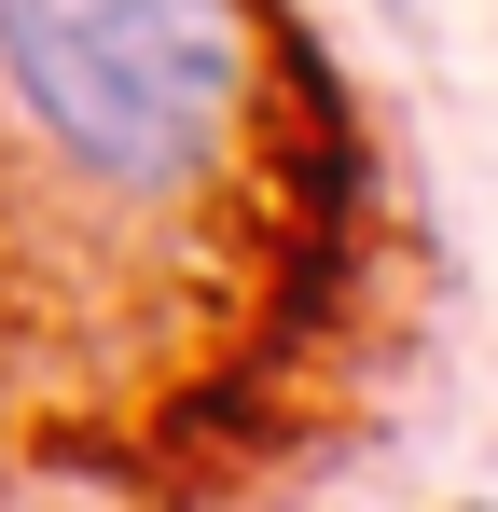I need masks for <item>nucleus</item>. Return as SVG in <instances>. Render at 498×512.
Here are the masks:
<instances>
[{"instance_id":"f257e3e1","label":"nucleus","mask_w":498,"mask_h":512,"mask_svg":"<svg viewBox=\"0 0 498 512\" xmlns=\"http://www.w3.org/2000/svg\"><path fill=\"white\" fill-rule=\"evenodd\" d=\"M14 125L97 194H194L249 111L236 0H0Z\"/></svg>"}]
</instances>
